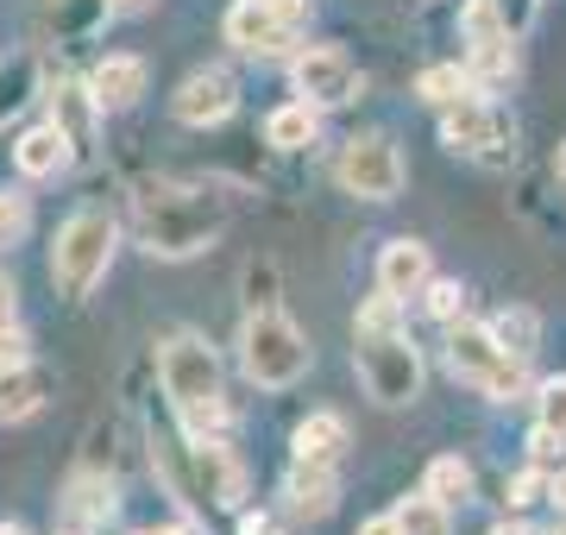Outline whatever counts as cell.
Wrapping results in <instances>:
<instances>
[{
  "label": "cell",
  "mask_w": 566,
  "mask_h": 535,
  "mask_svg": "<svg viewBox=\"0 0 566 535\" xmlns=\"http://www.w3.org/2000/svg\"><path fill=\"white\" fill-rule=\"evenodd\" d=\"M151 466L170 485L182 511H240L245 497V466L233 460L221 434H158L151 429Z\"/></svg>",
  "instance_id": "obj_1"
},
{
  "label": "cell",
  "mask_w": 566,
  "mask_h": 535,
  "mask_svg": "<svg viewBox=\"0 0 566 535\" xmlns=\"http://www.w3.org/2000/svg\"><path fill=\"white\" fill-rule=\"evenodd\" d=\"M158 378L170 397V416L182 422V434H221L227 429V385L221 359L202 334H170L158 353Z\"/></svg>",
  "instance_id": "obj_2"
},
{
  "label": "cell",
  "mask_w": 566,
  "mask_h": 535,
  "mask_svg": "<svg viewBox=\"0 0 566 535\" xmlns=\"http://www.w3.org/2000/svg\"><path fill=\"white\" fill-rule=\"evenodd\" d=\"M227 214L189 189H145L139 196V233L151 259H196L221 240Z\"/></svg>",
  "instance_id": "obj_3"
},
{
  "label": "cell",
  "mask_w": 566,
  "mask_h": 535,
  "mask_svg": "<svg viewBox=\"0 0 566 535\" xmlns=\"http://www.w3.org/2000/svg\"><path fill=\"white\" fill-rule=\"evenodd\" d=\"M114 246H120L114 214L107 208H76L57 227V240H51V284H57V296H70V303L95 296V284L114 265Z\"/></svg>",
  "instance_id": "obj_4"
},
{
  "label": "cell",
  "mask_w": 566,
  "mask_h": 535,
  "mask_svg": "<svg viewBox=\"0 0 566 535\" xmlns=\"http://www.w3.org/2000/svg\"><path fill=\"white\" fill-rule=\"evenodd\" d=\"M240 366L259 391H290L308 371V334L283 310H252L240 328Z\"/></svg>",
  "instance_id": "obj_5"
},
{
  "label": "cell",
  "mask_w": 566,
  "mask_h": 535,
  "mask_svg": "<svg viewBox=\"0 0 566 535\" xmlns=\"http://www.w3.org/2000/svg\"><path fill=\"white\" fill-rule=\"evenodd\" d=\"M447 366H453V378H465L479 397H491V403H510V397H523V385H528L523 353H510L491 328H472V322H460V328L447 334Z\"/></svg>",
  "instance_id": "obj_6"
},
{
  "label": "cell",
  "mask_w": 566,
  "mask_h": 535,
  "mask_svg": "<svg viewBox=\"0 0 566 535\" xmlns=\"http://www.w3.org/2000/svg\"><path fill=\"white\" fill-rule=\"evenodd\" d=\"M359 378H365V397L385 403V410H403L422 397V353L403 328L390 334H359Z\"/></svg>",
  "instance_id": "obj_7"
},
{
  "label": "cell",
  "mask_w": 566,
  "mask_h": 535,
  "mask_svg": "<svg viewBox=\"0 0 566 535\" xmlns=\"http://www.w3.org/2000/svg\"><path fill=\"white\" fill-rule=\"evenodd\" d=\"M334 177H340L346 196H359V202H390V196H403V151L385 139V133H365V139H353L334 158Z\"/></svg>",
  "instance_id": "obj_8"
},
{
  "label": "cell",
  "mask_w": 566,
  "mask_h": 535,
  "mask_svg": "<svg viewBox=\"0 0 566 535\" xmlns=\"http://www.w3.org/2000/svg\"><path fill=\"white\" fill-rule=\"evenodd\" d=\"M510 120L497 114V107L485 102V95H460V102L441 107V145L447 151H460V158H510Z\"/></svg>",
  "instance_id": "obj_9"
},
{
  "label": "cell",
  "mask_w": 566,
  "mask_h": 535,
  "mask_svg": "<svg viewBox=\"0 0 566 535\" xmlns=\"http://www.w3.org/2000/svg\"><path fill=\"white\" fill-rule=\"evenodd\" d=\"M290 76H296V95L315 107H340L359 95V70H353V57L346 51H334V44H315V51H296V63H290Z\"/></svg>",
  "instance_id": "obj_10"
},
{
  "label": "cell",
  "mask_w": 566,
  "mask_h": 535,
  "mask_svg": "<svg viewBox=\"0 0 566 535\" xmlns=\"http://www.w3.org/2000/svg\"><path fill=\"white\" fill-rule=\"evenodd\" d=\"M303 25L283 20L271 0H240L233 13H227V44L240 51V57H283L290 44H296Z\"/></svg>",
  "instance_id": "obj_11"
},
{
  "label": "cell",
  "mask_w": 566,
  "mask_h": 535,
  "mask_svg": "<svg viewBox=\"0 0 566 535\" xmlns=\"http://www.w3.org/2000/svg\"><path fill=\"white\" fill-rule=\"evenodd\" d=\"M233 107H240V83H233L227 70H196V76H182V88L170 95V114H177L182 126H196V133L221 126Z\"/></svg>",
  "instance_id": "obj_12"
},
{
  "label": "cell",
  "mask_w": 566,
  "mask_h": 535,
  "mask_svg": "<svg viewBox=\"0 0 566 535\" xmlns=\"http://www.w3.org/2000/svg\"><path fill=\"white\" fill-rule=\"evenodd\" d=\"M102 114H107V107L95 102V88H88V83H57V88H51V120L70 133L76 158H95V139H102Z\"/></svg>",
  "instance_id": "obj_13"
},
{
  "label": "cell",
  "mask_w": 566,
  "mask_h": 535,
  "mask_svg": "<svg viewBox=\"0 0 566 535\" xmlns=\"http://www.w3.org/2000/svg\"><path fill=\"white\" fill-rule=\"evenodd\" d=\"M13 165H20V177L44 183V177H63V170L76 165V145H70V133H63L57 120H44V126H32V133H20Z\"/></svg>",
  "instance_id": "obj_14"
},
{
  "label": "cell",
  "mask_w": 566,
  "mask_h": 535,
  "mask_svg": "<svg viewBox=\"0 0 566 535\" xmlns=\"http://www.w3.org/2000/svg\"><path fill=\"white\" fill-rule=\"evenodd\" d=\"M428 284H434V259H428L422 240H390L378 252V290H390V296H422Z\"/></svg>",
  "instance_id": "obj_15"
},
{
  "label": "cell",
  "mask_w": 566,
  "mask_h": 535,
  "mask_svg": "<svg viewBox=\"0 0 566 535\" xmlns=\"http://www.w3.org/2000/svg\"><path fill=\"white\" fill-rule=\"evenodd\" d=\"M51 371L20 359V366H0V422H25V416L44 410V397H51Z\"/></svg>",
  "instance_id": "obj_16"
},
{
  "label": "cell",
  "mask_w": 566,
  "mask_h": 535,
  "mask_svg": "<svg viewBox=\"0 0 566 535\" xmlns=\"http://www.w3.org/2000/svg\"><path fill=\"white\" fill-rule=\"evenodd\" d=\"M145 83H151V70H145V57H102L95 70H88V88H95V102L107 107V114H120V107H133L145 95Z\"/></svg>",
  "instance_id": "obj_17"
},
{
  "label": "cell",
  "mask_w": 566,
  "mask_h": 535,
  "mask_svg": "<svg viewBox=\"0 0 566 535\" xmlns=\"http://www.w3.org/2000/svg\"><path fill=\"white\" fill-rule=\"evenodd\" d=\"M283 497H290V511L296 516H327L334 511V497H340L334 466H322V460H296V466L283 473Z\"/></svg>",
  "instance_id": "obj_18"
},
{
  "label": "cell",
  "mask_w": 566,
  "mask_h": 535,
  "mask_svg": "<svg viewBox=\"0 0 566 535\" xmlns=\"http://www.w3.org/2000/svg\"><path fill=\"white\" fill-rule=\"evenodd\" d=\"M346 416H334V410H315L308 422H296V434H290V448H296V460H322V466H334L346 453Z\"/></svg>",
  "instance_id": "obj_19"
},
{
  "label": "cell",
  "mask_w": 566,
  "mask_h": 535,
  "mask_svg": "<svg viewBox=\"0 0 566 535\" xmlns=\"http://www.w3.org/2000/svg\"><path fill=\"white\" fill-rule=\"evenodd\" d=\"M315 139H322V107L315 102H290L264 120V145H277V151H303Z\"/></svg>",
  "instance_id": "obj_20"
},
{
  "label": "cell",
  "mask_w": 566,
  "mask_h": 535,
  "mask_svg": "<svg viewBox=\"0 0 566 535\" xmlns=\"http://www.w3.org/2000/svg\"><path fill=\"white\" fill-rule=\"evenodd\" d=\"M63 504H70L76 523H107V516L120 511V492H114V479H107V473H76Z\"/></svg>",
  "instance_id": "obj_21"
},
{
  "label": "cell",
  "mask_w": 566,
  "mask_h": 535,
  "mask_svg": "<svg viewBox=\"0 0 566 535\" xmlns=\"http://www.w3.org/2000/svg\"><path fill=\"white\" fill-rule=\"evenodd\" d=\"M465 70H472V88H504L516 76V39H479L465 51Z\"/></svg>",
  "instance_id": "obj_22"
},
{
  "label": "cell",
  "mask_w": 566,
  "mask_h": 535,
  "mask_svg": "<svg viewBox=\"0 0 566 535\" xmlns=\"http://www.w3.org/2000/svg\"><path fill=\"white\" fill-rule=\"evenodd\" d=\"M397 523H403V535H453V504L416 492L397 504Z\"/></svg>",
  "instance_id": "obj_23"
},
{
  "label": "cell",
  "mask_w": 566,
  "mask_h": 535,
  "mask_svg": "<svg viewBox=\"0 0 566 535\" xmlns=\"http://www.w3.org/2000/svg\"><path fill=\"white\" fill-rule=\"evenodd\" d=\"M422 492H428V497H441V504H465V497H472V466H465L460 453H441V460H428Z\"/></svg>",
  "instance_id": "obj_24"
},
{
  "label": "cell",
  "mask_w": 566,
  "mask_h": 535,
  "mask_svg": "<svg viewBox=\"0 0 566 535\" xmlns=\"http://www.w3.org/2000/svg\"><path fill=\"white\" fill-rule=\"evenodd\" d=\"M491 334H497L510 353L535 359V347H542V315H535V310H497V315H491Z\"/></svg>",
  "instance_id": "obj_25"
},
{
  "label": "cell",
  "mask_w": 566,
  "mask_h": 535,
  "mask_svg": "<svg viewBox=\"0 0 566 535\" xmlns=\"http://www.w3.org/2000/svg\"><path fill=\"white\" fill-rule=\"evenodd\" d=\"M32 95H39V70H32V57L0 63V120H13Z\"/></svg>",
  "instance_id": "obj_26"
},
{
  "label": "cell",
  "mask_w": 566,
  "mask_h": 535,
  "mask_svg": "<svg viewBox=\"0 0 566 535\" xmlns=\"http://www.w3.org/2000/svg\"><path fill=\"white\" fill-rule=\"evenodd\" d=\"M416 88H422L428 107H447V102H460V95H472V70H460V63H428Z\"/></svg>",
  "instance_id": "obj_27"
},
{
  "label": "cell",
  "mask_w": 566,
  "mask_h": 535,
  "mask_svg": "<svg viewBox=\"0 0 566 535\" xmlns=\"http://www.w3.org/2000/svg\"><path fill=\"white\" fill-rule=\"evenodd\" d=\"M240 290H245V315L252 310H277V265H271V259H252L245 277H240Z\"/></svg>",
  "instance_id": "obj_28"
},
{
  "label": "cell",
  "mask_w": 566,
  "mask_h": 535,
  "mask_svg": "<svg viewBox=\"0 0 566 535\" xmlns=\"http://www.w3.org/2000/svg\"><path fill=\"white\" fill-rule=\"evenodd\" d=\"M422 303H428L434 322H460V315H465V284H460V277H434V284L422 290Z\"/></svg>",
  "instance_id": "obj_29"
},
{
  "label": "cell",
  "mask_w": 566,
  "mask_h": 535,
  "mask_svg": "<svg viewBox=\"0 0 566 535\" xmlns=\"http://www.w3.org/2000/svg\"><path fill=\"white\" fill-rule=\"evenodd\" d=\"M25 227H32V202L13 196V189H0V246H20Z\"/></svg>",
  "instance_id": "obj_30"
},
{
  "label": "cell",
  "mask_w": 566,
  "mask_h": 535,
  "mask_svg": "<svg viewBox=\"0 0 566 535\" xmlns=\"http://www.w3.org/2000/svg\"><path fill=\"white\" fill-rule=\"evenodd\" d=\"M535 422L554 434H566V378H547L542 391H535Z\"/></svg>",
  "instance_id": "obj_31"
},
{
  "label": "cell",
  "mask_w": 566,
  "mask_h": 535,
  "mask_svg": "<svg viewBox=\"0 0 566 535\" xmlns=\"http://www.w3.org/2000/svg\"><path fill=\"white\" fill-rule=\"evenodd\" d=\"M491 7H497V20H504L510 39H523L528 25H535V7H542V0H491Z\"/></svg>",
  "instance_id": "obj_32"
},
{
  "label": "cell",
  "mask_w": 566,
  "mask_h": 535,
  "mask_svg": "<svg viewBox=\"0 0 566 535\" xmlns=\"http://www.w3.org/2000/svg\"><path fill=\"white\" fill-rule=\"evenodd\" d=\"M560 448H566V434H554V429L535 422V434H528V460H535V466H554V453Z\"/></svg>",
  "instance_id": "obj_33"
},
{
  "label": "cell",
  "mask_w": 566,
  "mask_h": 535,
  "mask_svg": "<svg viewBox=\"0 0 566 535\" xmlns=\"http://www.w3.org/2000/svg\"><path fill=\"white\" fill-rule=\"evenodd\" d=\"M547 485H554V479H542V473H523L516 485H510V511H523V504H535V497H547Z\"/></svg>",
  "instance_id": "obj_34"
},
{
  "label": "cell",
  "mask_w": 566,
  "mask_h": 535,
  "mask_svg": "<svg viewBox=\"0 0 566 535\" xmlns=\"http://www.w3.org/2000/svg\"><path fill=\"white\" fill-rule=\"evenodd\" d=\"M20 359H25V334L13 322V328H0V366H20Z\"/></svg>",
  "instance_id": "obj_35"
},
{
  "label": "cell",
  "mask_w": 566,
  "mask_h": 535,
  "mask_svg": "<svg viewBox=\"0 0 566 535\" xmlns=\"http://www.w3.org/2000/svg\"><path fill=\"white\" fill-rule=\"evenodd\" d=\"M13 315H20V290H13L7 271H0V328H13Z\"/></svg>",
  "instance_id": "obj_36"
},
{
  "label": "cell",
  "mask_w": 566,
  "mask_h": 535,
  "mask_svg": "<svg viewBox=\"0 0 566 535\" xmlns=\"http://www.w3.org/2000/svg\"><path fill=\"white\" fill-rule=\"evenodd\" d=\"M359 535H403V523H397V511H390V516H371V523H359Z\"/></svg>",
  "instance_id": "obj_37"
},
{
  "label": "cell",
  "mask_w": 566,
  "mask_h": 535,
  "mask_svg": "<svg viewBox=\"0 0 566 535\" xmlns=\"http://www.w3.org/2000/svg\"><path fill=\"white\" fill-rule=\"evenodd\" d=\"M547 504H554V511L566 516V466H560V473H554V485H547Z\"/></svg>",
  "instance_id": "obj_38"
},
{
  "label": "cell",
  "mask_w": 566,
  "mask_h": 535,
  "mask_svg": "<svg viewBox=\"0 0 566 535\" xmlns=\"http://www.w3.org/2000/svg\"><path fill=\"white\" fill-rule=\"evenodd\" d=\"M107 13H139V7H151V0H102Z\"/></svg>",
  "instance_id": "obj_39"
},
{
  "label": "cell",
  "mask_w": 566,
  "mask_h": 535,
  "mask_svg": "<svg viewBox=\"0 0 566 535\" xmlns=\"http://www.w3.org/2000/svg\"><path fill=\"white\" fill-rule=\"evenodd\" d=\"M240 535H271V523H264V516H245V523H240Z\"/></svg>",
  "instance_id": "obj_40"
},
{
  "label": "cell",
  "mask_w": 566,
  "mask_h": 535,
  "mask_svg": "<svg viewBox=\"0 0 566 535\" xmlns=\"http://www.w3.org/2000/svg\"><path fill=\"white\" fill-rule=\"evenodd\" d=\"M554 177H560V189H566V145L554 151Z\"/></svg>",
  "instance_id": "obj_41"
},
{
  "label": "cell",
  "mask_w": 566,
  "mask_h": 535,
  "mask_svg": "<svg viewBox=\"0 0 566 535\" xmlns=\"http://www.w3.org/2000/svg\"><path fill=\"white\" fill-rule=\"evenodd\" d=\"M491 535H528V529H523V523H497Z\"/></svg>",
  "instance_id": "obj_42"
},
{
  "label": "cell",
  "mask_w": 566,
  "mask_h": 535,
  "mask_svg": "<svg viewBox=\"0 0 566 535\" xmlns=\"http://www.w3.org/2000/svg\"><path fill=\"white\" fill-rule=\"evenodd\" d=\"M158 535H196V529H189V523H170V529H158Z\"/></svg>",
  "instance_id": "obj_43"
},
{
  "label": "cell",
  "mask_w": 566,
  "mask_h": 535,
  "mask_svg": "<svg viewBox=\"0 0 566 535\" xmlns=\"http://www.w3.org/2000/svg\"><path fill=\"white\" fill-rule=\"evenodd\" d=\"M0 535H25V529H20V523H0Z\"/></svg>",
  "instance_id": "obj_44"
},
{
  "label": "cell",
  "mask_w": 566,
  "mask_h": 535,
  "mask_svg": "<svg viewBox=\"0 0 566 535\" xmlns=\"http://www.w3.org/2000/svg\"><path fill=\"white\" fill-rule=\"evenodd\" d=\"M560 535H566V516H560Z\"/></svg>",
  "instance_id": "obj_45"
},
{
  "label": "cell",
  "mask_w": 566,
  "mask_h": 535,
  "mask_svg": "<svg viewBox=\"0 0 566 535\" xmlns=\"http://www.w3.org/2000/svg\"><path fill=\"white\" fill-rule=\"evenodd\" d=\"M63 535H76V529H63Z\"/></svg>",
  "instance_id": "obj_46"
}]
</instances>
